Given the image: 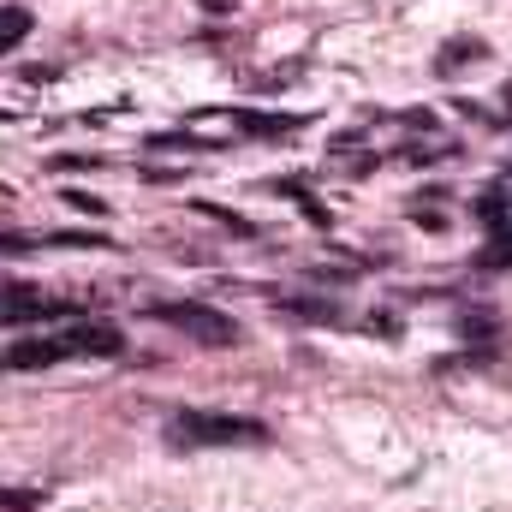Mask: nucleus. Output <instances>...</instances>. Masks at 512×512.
I'll return each instance as SVG.
<instances>
[{
    "mask_svg": "<svg viewBox=\"0 0 512 512\" xmlns=\"http://www.w3.org/2000/svg\"><path fill=\"white\" fill-rule=\"evenodd\" d=\"M167 441L173 447H262L268 429L256 417H227V411H179L167 423Z\"/></svg>",
    "mask_w": 512,
    "mask_h": 512,
    "instance_id": "f257e3e1",
    "label": "nucleus"
},
{
    "mask_svg": "<svg viewBox=\"0 0 512 512\" xmlns=\"http://www.w3.org/2000/svg\"><path fill=\"white\" fill-rule=\"evenodd\" d=\"M143 316H155V322H167V328L203 340V346H233V340H239V322L221 316L215 304H149Z\"/></svg>",
    "mask_w": 512,
    "mask_h": 512,
    "instance_id": "f03ea898",
    "label": "nucleus"
},
{
    "mask_svg": "<svg viewBox=\"0 0 512 512\" xmlns=\"http://www.w3.org/2000/svg\"><path fill=\"white\" fill-rule=\"evenodd\" d=\"M66 298L42 286H0V328H30V322H60Z\"/></svg>",
    "mask_w": 512,
    "mask_h": 512,
    "instance_id": "7ed1b4c3",
    "label": "nucleus"
},
{
    "mask_svg": "<svg viewBox=\"0 0 512 512\" xmlns=\"http://www.w3.org/2000/svg\"><path fill=\"white\" fill-rule=\"evenodd\" d=\"M60 346H66V358H114V352H126V334L114 322H72V328H60Z\"/></svg>",
    "mask_w": 512,
    "mask_h": 512,
    "instance_id": "20e7f679",
    "label": "nucleus"
},
{
    "mask_svg": "<svg viewBox=\"0 0 512 512\" xmlns=\"http://www.w3.org/2000/svg\"><path fill=\"white\" fill-rule=\"evenodd\" d=\"M310 120V114H233V126L245 131V137H286V131H298Z\"/></svg>",
    "mask_w": 512,
    "mask_h": 512,
    "instance_id": "39448f33",
    "label": "nucleus"
},
{
    "mask_svg": "<svg viewBox=\"0 0 512 512\" xmlns=\"http://www.w3.org/2000/svg\"><path fill=\"white\" fill-rule=\"evenodd\" d=\"M280 191H286V197H292V203H298V209H304V215H310V227H322V233H328V227H334V215H328V209H322V197H316V191H304V185H298V179H280Z\"/></svg>",
    "mask_w": 512,
    "mask_h": 512,
    "instance_id": "423d86ee",
    "label": "nucleus"
},
{
    "mask_svg": "<svg viewBox=\"0 0 512 512\" xmlns=\"http://www.w3.org/2000/svg\"><path fill=\"white\" fill-rule=\"evenodd\" d=\"M30 36V12L24 6H0V54H12Z\"/></svg>",
    "mask_w": 512,
    "mask_h": 512,
    "instance_id": "0eeeda50",
    "label": "nucleus"
},
{
    "mask_svg": "<svg viewBox=\"0 0 512 512\" xmlns=\"http://www.w3.org/2000/svg\"><path fill=\"white\" fill-rule=\"evenodd\" d=\"M465 60H483V42H477V36H453V42L435 54V66H441V72H453V66H465Z\"/></svg>",
    "mask_w": 512,
    "mask_h": 512,
    "instance_id": "6e6552de",
    "label": "nucleus"
},
{
    "mask_svg": "<svg viewBox=\"0 0 512 512\" xmlns=\"http://www.w3.org/2000/svg\"><path fill=\"white\" fill-rule=\"evenodd\" d=\"M483 268H512V221H501L495 227V239H489V251L477 256Z\"/></svg>",
    "mask_w": 512,
    "mask_h": 512,
    "instance_id": "1a4fd4ad",
    "label": "nucleus"
},
{
    "mask_svg": "<svg viewBox=\"0 0 512 512\" xmlns=\"http://www.w3.org/2000/svg\"><path fill=\"white\" fill-rule=\"evenodd\" d=\"M197 209H203V215H209V221H221V227H227V233H239V239H251V233H256L251 221H239V215H233V209H221V203H197Z\"/></svg>",
    "mask_w": 512,
    "mask_h": 512,
    "instance_id": "9d476101",
    "label": "nucleus"
},
{
    "mask_svg": "<svg viewBox=\"0 0 512 512\" xmlns=\"http://www.w3.org/2000/svg\"><path fill=\"white\" fill-rule=\"evenodd\" d=\"M42 495L36 489H0V512H36Z\"/></svg>",
    "mask_w": 512,
    "mask_h": 512,
    "instance_id": "9b49d317",
    "label": "nucleus"
},
{
    "mask_svg": "<svg viewBox=\"0 0 512 512\" xmlns=\"http://www.w3.org/2000/svg\"><path fill=\"white\" fill-rule=\"evenodd\" d=\"M48 167H54V173H84V167H102V161H96V155H54Z\"/></svg>",
    "mask_w": 512,
    "mask_h": 512,
    "instance_id": "f8f14e48",
    "label": "nucleus"
},
{
    "mask_svg": "<svg viewBox=\"0 0 512 512\" xmlns=\"http://www.w3.org/2000/svg\"><path fill=\"white\" fill-rule=\"evenodd\" d=\"M66 209H84V215H108V203H96V197H84V191H66Z\"/></svg>",
    "mask_w": 512,
    "mask_h": 512,
    "instance_id": "ddd939ff",
    "label": "nucleus"
},
{
    "mask_svg": "<svg viewBox=\"0 0 512 512\" xmlns=\"http://www.w3.org/2000/svg\"><path fill=\"white\" fill-rule=\"evenodd\" d=\"M197 6H203V12H209V18H227V12H239V6H245V0H197Z\"/></svg>",
    "mask_w": 512,
    "mask_h": 512,
    "instance_id": "4468645a",
    "label": "nucleus"
},
{
    "mask_svg": "<svg viewBox=\"0 0 512 512\" xmlns=\"http://www.w3.org/2000/svg\"><path fill=\"white\" fill-rule=\"evenodd\" d=\"M6 209H18V197H12V191L0 185V215H6Z\"/></svg>",
    "mask_w": 512,
    "mask_h": 512,
    "instance_id": "2eb2a0df",
    "label": "nucleus"
}]
</instances>
